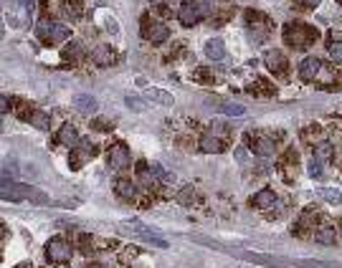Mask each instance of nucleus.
<instances>
[{
  "instance_id": "1",
  "label": "nucleus",
  "mask_w": 342,
  "mask_h": 268,
  "mask_svg": "<svg viewBox=\"0 0 342 268\" xmlns=\"http://www.w3.org/2000/svg\"><path fill=\"white\" fill-rule=\"evenodd\" d=\"M317 38H320V31H317L314 25H309V23L291 20V23L284 25V41H286V46H291V48H297V51L309 48Z\"/></svg>"
},
{
  "instance_id": "2",
  "label": "nucleus",
  "mask_w": 342,
  "mask_h": 268,
  "mask_svg": "<svg viewBox=\"0 0 342 268\" xmlns=\"http://www.w3.org/2000/svg\"><path fill=\"white\" fill-rule=\"evenodd\" d=\"M205 15H210V5H208V0H183V3H180L178 20H180L185 28L201 23Z\"/></svg>"
},
{
  "instance_id": "3",
  "label": "nucleus",
  "mask_w": 342,
  "mask_h": 268,
  "mask_svg": "<svg viewBox=\"0 0 342 268\" xmlns=\"http://www.w3.org/2000/svg\"><path fill=\"white\" fill-rule=\"evenodd\" d=\"M36 36L43 43H64L71 38V28L66 23H56V20H41L36 25Z\"/></svg>"
},
{
  "instance_id": "4",
  "label": "nucleus",
  "mask_w": 342,
  "mask_h": 268,
  "mask_svg": "<svg viewBox=\"0 0 342 268\" xmlns=\"http://www.w3.org/2000/svg\"><path fill=\"white\" fill-rule=\"evenodd\" d=\"M139 33H142V38H147L150 43H155V46H160V43H165L167 38H170V28L165 25V23H157V20H152V15H142V28H139Z\"/></svg>"
},
{
  "instance_id": "5",
  "label": "nucleus",
  "mask_w": 342,
  "mask_h": 268,
  "mask_svg": "<svg viewBox=\"0 0 342 268\" xmlns=\"http://www.w3.org/2000/svg\"><path fill=\"white\" fill-rule=\"evenodd\" d=\"M46 261L48 263H68L71 261V246L64 238H51L46 243Z\"/></svg>"
},
{
  "instance_id": "6",
  "label": "nucleus",
  "mask_w": 342,
  "mask_h": 268,
  "mask_svg": "<svg viewBox=\"0 0 342 268\" xmlns=\"http://www.w3.org/2000/svg\"><path fill=\"white\" fill-rule=\"evenodd\" d=\"M0 195H3V200H8V202H23V200H31L33 187L20 185V182H10L8 177H3V190H0Z\"/></svg>"
},
{
  "instance_id": "7",
  "label": "nucleus",
  "mask_w": 342,
  "mask_h": 268,
  "mask_svg": "<svg viewBox=\"0 0 342 268\" xmlns=\"http://www.w3.org/2000/svg\"><path fill=\"white\" fill-rule=\"evenodd\" d=\"M125 230H130V233L139 235L144 243H150V246H155V248H170L165 238H160V235H155L152 230H147L139 220H127V223H125Z\"/></svg>"
},
{
  "instance_id": "8",
  "label": "nucleus",
  "mask_w": 342,
  "mask_h": 268,
  "mask_svg": "<svg viewBox=\"0 0 342 268\" xmlns=\"http://www.w3.org/2000/svg\"><path fill=\"white\" fill-rule=\"evenodd\" d=\"M130 159H132V154H130V147H127V144L117 142V144L109 147L107 162H109L112 170H125V167H130Z\"/></svg>"
},
{
  "instance_id": "9",
  "label": "nucleus",
  "mask_w": 342,
  "mask_h": 268,
  "mask_svg": "<svg viewBox=\"0 0 342 268\" xmlns=\"http://www.w3.org/2000/svg\"><path fill=\"white\" fill-rule=\"evenodd\" d=\"M91 61L96 64V66L107 68V66H114L117 61H119V56H117V51L112 48V46H96L94 51H91Z\"/></svg>"
},
{
  "instance_id": "10",
  "label": "nucleus",
  "mask_w": 342,
  "mask_h": 268,
  "mask_svg": "<svg viewBox=\"0 0 342 268\" xmlns=\"http://www.w3.org/2000/svg\"><path fill=\"white\" fill-rule=\"evenodd\" d=\"M264 64H266V68H269L272 73H276V76H284V73H286V59H284V53L276 51V48H272V51L264 53Z\"/></svg>"
},
{
  "instance_id": "11",
  "label": "nucleus",
  "mask_w": 342,
  "mask_h": 268,
  "mask_svg": "<svg viewBox=\"0 0 342 268\" xmlns=\"http://www.w3.org/2000/svg\"><path fill=\"white\" fill-rule=\"evenodd\" d=\"M320 71H322V61H320L317 56H307V59L299 64V78H302V81H312V78L320 76Z\"/></svg>"
},
{
  "instance_id": "12",
  "label": "nucleus",
  "mask_w": 342,
  "mask_h": 268,
  "mask_svg": "<svg viewBox=\"0 0 342 268\" xmlns=\"http://www.w3.org/2000/svg\"><path fill=\"white\" fill-rule=\"evenodd\" d=\"M74 106H76V112H81V114H96V112H99V101H96V96H91V94H76V96H74Z\"/></svg>"
},
{
  "instance_id": "13",
  "label": "nucleus",
  "mask_w": 342,
  "mask_h": 268,
  "mask_svg": "<svg viewBox=\"0 0 342 268\" xmlns=\"http://www.w3.org/2000/svg\"><path fill=\"white\" fill-rule=\"evenodd\" d=\"M314 240H317L320 246H335L337 233H335V228H332L327 220H322V223L314 228Z\"/></svg>"
},
{
  "instance_id": "14",
  "label": "nucleus",
  "mask_w": 342,
  "mask_h": 268,
  "mask_svg": "<svg viewBox=\"0 0 342 268\" xmlns=\"http://www.w3.org/2000/svg\"><path fill=\"white\" fill-rule=\"evenodd\" d=\"M249 144H251V149L259 157H272L274 152H276V144H274V139H269V137H249Z\"/></svg>"
},
{
  "instance_id": "15",
  "label": "nucleus",
  "mask_w": 342,
  "mask_h": 268,
  "mask_svg": "<svg viewBox=\"0 0 342 268\" xmlns=\"http://www.w3.org/2000/svg\"><path fill=\"white\" fill-rule=\"evenodd\" d=\"M56 142H59V144H64V147H76L81 139H79V132H76V127L66 122V124L59 129V134H56Z\"/></svg>"
},
{
  "instance_id": "16",
  "label": "nucleus",
  "mask_w": 342,
  "mask_h": 268,
  "mask_svg": "<svg viewBox=\"0 0 342 268\" xmlns=\"http://www.w3.org/2000/svg\"><path fill=\"white\" fill-rule=\"evenodd\" d=\"M198 149L205 152V154H221L226 149V144L221 139H215L213 134H205V137H201V142H198Z\"/></svg>"
},
{
  "instance_id": "17",
  "label": "nucleus",
  "mask_w": 342,
  "mask_h": 268,
  "mask_svg": "<svg viewBox=\"0 0 342 268\" xmlns=\"http://www.w3.org/2000/svg\"><path fill=\"white\" fill-rule=\"evenodd\" d=\"M274 202H276V195H274V190H259L251 200H249V205L251 207H256V210H266V207H272Z\"/></svg>"
},
{
  "instance_id": "18",
  "label": "nucleus",
  "mask_w": 342,
  "mask_h": 268,
  "mask_svg": "<svg viewBox=\"0 0 342 268\" xmlns=\"http://www.w3.org/2000/svg\"><path fill=\"white\" fill-rule=\"evenodd\" d=\"M203 53H205V59H210V61H221L226 56V46H223L221 38H210V41H205Z\"/></svg>"
},
{
  "instance_id": "19",
  "label": "nucleus",
  "mask_w": 342,
  "mask_h": 268,
  "mask_svg": "<svg viewBox=\"0 0 342 268\" xmlns=\"http://www.w3.org/2000/svg\"><path fill=\"white\" fill-rule=\"evenodd\" d=\"M144 96H147L150 101L162 104V106H173V104H175L173 94H167V91H162V89H157V86H147V89H144Z\"/></svg>"
},
{
  "instance_id": "20",
  "label": "nucleus",
  "mask_w": 342,
  "mask_h": 268,
  "mask_svg": "<svg viewBox=\"0 0 342 268\" xmlns=\"http://www.w3.org/2000/svg\"><path fill=\"white\" fill-rule=\"evenodd\" d=\"M28 119H31V124H33L36 129H41V132H46V129L51 127V117H48V112H43V109H31Z\"/></svg>"
},
{
  "instance_id": "21",
  "label": "nucleus",
  "mask_w": 342,
  "mask_h": 268,
  "mask_svg": "<svg viewBox=\"0 0 342 268\" xmlns=\"http://www.w3.org/2000/svg\"><path fill=\"white\" fill-rule=\"evenodd\" d=\"M114 190H117V195H119L122 200H132V198H135V182L127 180V177H119V180L114 182Z\"/></svg>"
},
{
  "instance_id": "22",
  "label": "nucleus",
  "mask_w": 342,
  "mask_h": 268,
  "mask_svg": "<svg viewBox=\"0 0 342 268\" xmlns=\"http://www.w3.org/2000/svg\"><path fill=\"white\" fill-rule=\"evenodd\" d=\"M332 154H335V149H332L330 142H317L314 144V159L317 162H332Z\"/></svg>"
},
{
  "instance_id": "23",
  "label": "nucleus",
  "mask_w": 342,
  "mask_h": 268,
  "mask_svg": "<svg viewBox=\"0 0 342 268\" xmlns=\"http://www.w3.org/2000/svg\"><path fill=\"white\" fill-rule=\"evenodd\" d=\"M218 112L221 114H228V117H243L246 114V106L243 104H236V101H223L218 106Z\"/></svg>"
},
{
  "instance_id": "24",
  "label": "nucleus",
  "mask_w": 342,
  "mask_h": 268,
  "mask_svg": "<svg viewBox=\"0 0 342 268\" xmlns=\"http://www.w3.org/2000/svg\"><path fill=\"white\" fill-rule=\"evenodd\" d=\"M150 172H152L162 185H173V182H175V175L167 172V170H162V165H150Z\"/></svg>"
},
{
  "instance_id": "25",
  "label": "nucleus",
  "mask_w": 342,
  "mask_h": 268,
  "mask_svg": "<svg viewBox=\"0 0 342 268\" xmlns=\"http://www.w3.org/2000/svg\"><path fill=\"white\" fill-rule=\"evenodd\" d=\"M64 10L76 20V18L84 15V3H81V0H64Z\"/></svg>"
},
{
  "instance_id": "26",
  "label": "nucleus",
  "mask_w": 342,
  "mask_h": 268,
  "mask_svg": "<svg viewBox=\"0 0 342 268\" xmlns=\"http://www.w3.org/2000/svg\"><path fill=\"white\" fill-rule=\"evenodd\" d=\"M327 56L332 64H342V41H330L327 46Z\"/></svg>"
},
{
  "instance_id": "27",
  "label": "nucleus",
  "mask_w": 342,
  "mask_h": 268,
  "mask_svg": "<svg viewBox=\"0 0 342 268\" xmlns=\"http://www.w3.org/2000/svg\"><path fill=\"white\" fill-rule=\"evenodd\" d=\"M320 195H322L327 202H332V205H340V202H342V193L337 190V187H322V190H320Z\"/></svg>"
},
{
  "instance_id": "28",
  "label": "nucleus",
  "mask_w": 342,
  "mask_h": 268,
  "mask_svg": "<svg viewBox=\"0 0 342 268\" xmlns=\"http://www.w3.org/2000/svg\"><path fill=\"white\" fill-rule=\"evenodd\" d=\"M125 104H127L132 112H144V106H147L144 99H139V96H135V94H127V96H125Z\"/></svg>"
},
{
  "instance_id": "29",
  "label": "nucleus",
  "mask_w": 342,
  "mask_h": 268,
  "mask_svg": "<svg viewBox=\"0 0 342 268\" xmlns=\"http://www.w3.org/2000/svg\"><path fill=\"white\" fill-rule=\"evenodd\" d=\"M307 172H309V177H314V180H320V177H322V162H317V159H312V162H309V167H307Z\"/></svg>"
},
{
  "instance_id": "30",
  "label": "nucleus",
  "mask_w": 342,
  "mask_h": 268,
  "mask_svg": "<svg viewBox=\"0 0 342 268\" xmlns=\"http://www.w3.org/2000/svg\"><path fill=\"white\" fill-rule=\"evenodd\" d=\"M64 56H66V59H79V56H81V48H79V43H68V48L64 51Z\"/></svg>"
},
{
  "instance_id": "31",
  "label": "nucleus",
  "mask_w": 342,
  "mask_h": 268,
  "mask_svg": "<svg viewBox=\"0 0 342 268\" xmlns=\"http://www.w3.org/2000/svg\"><path fill=\"white\" fill-rule=\"evenodd\" d=\"M91 127H94L96 132H107V129H112V124H109L107 119H94V122H91Z\"/></svg>"
},
{
  "instance_id": "32",
  "label": "nucleus",
  "mask_w": 342,
  "mask_h": 268,
  "mask_svg": "<svg viewBox=\"0 0 342 268\" xmlns=\"http://www.w3.org/2000/svg\"><path fill=\"white\" fill-rule=\"evenodd\" d=\"M79 246H81V251H84V253H89V251H91V238L81 233V235H79Z\"/></svg>"
},
{
  "instance_id": "33",
  "label": "nucleus",
  "mask_w": 342,
  "mask_h": 268,
  "mask_svg": "<svg viewBox=\"0 0 342 268\" xmlns=\"http://www.w3.org/2000/svg\"><path fill=\"white\" fill-rule=\"evenodd\" d=\"M193 200V193H190V187H185L180 195H178V202H183V205H188V202Z\"/></svg>"
},
{
  "instance_id": "34",
  "label": "nucleus",
  "mask_w": 342,
  "mask_h": 268,
  "mask_svg": "<svg viewBox=\"0 0 342 268\" xmlns=\"http://www.w3.org/2000/svg\"><path fill=\"white\" fill-rule=\"evenodd\" d=\"M210 132H228V127H226L223 122L215 119V122H210Z\"/></svg>"
},
{
  "instance_id": "35",
  "label": "nucleus",
  "mask_w": 342,
  "mask_h": 268,
  "mask_svg": "<svg viewBox=\"0 0 342 268\" xmlns=\"http://www.w3.org/2000/svg\"><path fill=\"white\" fill-rule=\"evenodd\" d=\"M107 31H109V33H117V31H119V28H117V20H114V18H107Z\"/></svg>"
},
{
  "instance_id": "36",
  "label": "nucleus",
  "mask_w": 342,
  "mask_h": 268,
  "mask_svg": "<svg viewBox=\"0 0 342 268\" xmlns=\"http://www.w3.org/2000/svg\"><path fill=\"white\" fill-rule=\"evenodd\" d=\"M304 8H314V5H320V0H299Z\"/></svg>"
},
{
  "instance_id": "37",
  "label": "nucleus",
  "mask_w": 342,
  "mask_h": 268,
  "mask_svg": "<svg viewBox=\"0 0 342 268\" xmlns=\"http://www.w3.org/2000/svg\"><path fill=\"white\" fill-rule=\"evenodd\" d=\"M84 268H104L102 263H96V261H89V263H84Z\"/></svg>"
},
{
  "instance_id": "38",
  "label": "nucleus",
  "mask_w": 342,
  "mask_h": 268,
  "mask_svg": "<svg viewBox=\"0 0 342 268\" xmlns=\"http://www.w3.org/2000/svg\"><path fill=\"white\" fill-rule=\"evenodd\" d=\"M0 104H3V106H0V112H3V114H5V112H8V99H5V96H3V99H0Z\"/></svg>"
},
{
  "instance_id": "39",
  "label": "nucleus",
  "mask_w": 342,
  "mask_h": 268,
  "mask_svg": "<svg viewBox=\"0 0 342 268\" xmlns=\"http://www.w3.org/2000/svg\"><path fill=\"white\" fill-rule=\"evenodd\" d=\"M15 268H31V266H26V263H20V266H15Z\"/></svg>"
},
{
  "instance_id": "40",
  "label": "nucleus",
  "mask_w": 342,
  "mask_h": 268,
  "mask_svg": "<svg viewBox=\"0 0 342 268\" xmlns=\"http://www.w3.org/2000/svg\"><path fill=\"white\" fill-rule=\"evenodd\" d=\"M340 230H342V228H340Z\"/></svg>"
}]
</instances>
